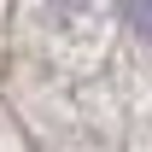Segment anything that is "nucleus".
Here are the masks:
<instances>
[{
  "mask_svg": "<svg viewBox=\"0 0 152 152\" xmlns=\"http://www.w3.org/2000/svg\"><path fill=\"white\" fill-rule=\"evenodd\" d=\"M129 23H134V29L152 41V0H129Z\"/></svg>",
  "mask_w": 152,
  "mask_h": 152,
  "instance_id": "1",
  "label": "nucleus"
}]
</instances>
